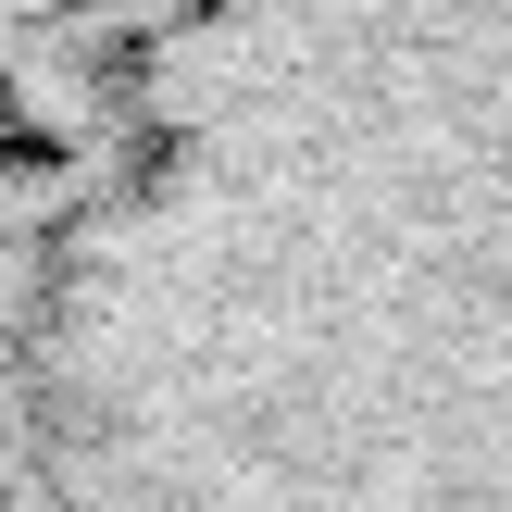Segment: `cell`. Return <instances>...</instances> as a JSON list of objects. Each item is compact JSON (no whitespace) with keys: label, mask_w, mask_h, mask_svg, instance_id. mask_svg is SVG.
<instances>
[]
</instances>
